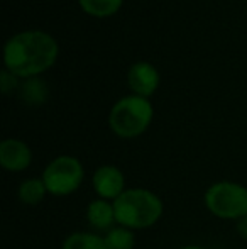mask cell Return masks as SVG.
<instances>
[{"label":"cell","mask_w":247,"mask_h":249,"mask_svg":"<svg viewBox=\"0 0 247 249\" xmlns=\"http://www.w3.org/2000/svg\"><path fill=\"white\" fill-rule=\"evenodd\" d=\"M60 46L44 31H22L14 34L3 46L5 70L17 78H34L48 71L56 63Z\"/></svg>","instance_id":"6da1fadb"},{"label":"cell","mask_w":247,"mask_h":249,"mask_svg":"<svg viewBox=\"0 0 247 249\" xmlns=\"http://www.w3.org/2000/svg\"><path fill=\"white\" fill-rule=\"evenodd\" d=\"M115 220L119 226L131 231H141L154 226L165 212L163 200L148 188H127L114 200Z\"/></svg>","instance_id":"7a4b0ae2"},{"label":"cell","mask_w":247,"mask_h":249,"mask_svg":"<svg viewBox=\"0 0 247 249\" xmlns=\"http://www.w3.org/2000/svg\"><path fill=\"white\" fill-rule=\"evenodd\" d=\"M152 117H154V108L149 99L127 95L112 105L109 114V125L117 138L134 139L148 131Z\"/></svg>","instance_id":"3957f363"},{"label":"cell","mask_w":247,"mask_h":249,"mask_svg":"<svg viewBox=\"0 0 247 249\" xmlns=\"http://www.w3.org/2000/svg\"><path fill=\"white\" fill-rule=\"evenodd\" d=\"M203 202L212 215L237 222L247 215V187L231 180L215 181L207 188Z\"/></svg>","instance_id":"277c9868"},{"label":"cell","mask_w":247,"mask_h":249,"mask_svg":"<svg viewBox=\"0 0 247 249\" xmlns=\"http://www.w3.org/2000/svg\"><path fill=\"white\" fill-rule=\"evenodd\" d=\"M41 178L49 195L68 197L82 187L83 178H85V168L78 158L61 154L46 164Z\"/></svg>","instance_id":"5b68a950"},{"label":"cell","mask_w":247,"mask_h":249,"mask_svg":"<svg viewBox=\"0 0 247 249\" xmlns=\"http://www.w3.org/2000/svg\"><path fill=\"white\" fill-rule=\"evenodd\" d=\"M92 187L99 198L109 200V202L117 200L127 190L122 170L115 164H102L97 168L92 177Z\"/></svg>","instance_id":"8992f818"},{"label":"cell","mask_w":247,"mask_h":249,"mask_svg":"<svg viewBox=\"0 0 247 249\" xmlns=\"http://www.w3.org/2000/svg\"><path fill=\"white\" fill-rule=\"evenodd\" d=\"M127 83L132 95L149 99L159 87V73L149 61H135L127 71Z\"/></svg>","instance_id":"52a82bcc"},{"label":"cell","mask_w":247,"mask_h":249,"mask_svg":"<svg viewBox=\"0 0 247 249\" xmlns=\"http://www.w3.org/2000/svg\"><path fill=\"white\" fill-rule=\"evenodd\" d=\"M33 163V151L27 142L20 139H3L0 142V164L5 171L20 173L26 171Z\"/></svg>","instance_id":"ba28073f"},{"label":"cell","mask_w":247,"mask_h":249,"mask_svg":"<svg viewBox=\"0 0 247 249\" xmlns=\"http://www.w3.org/2000/svg\"><path fill=\"white\" fill-rule=\"evenodd\" d=\"M86 220L88 226L95 231H110L115 220V209L114 202L103 198H95L86 207Z\"/></svg>","instance_id":"9c48e42d"},{"label":"cell","mask_w":247,"mask_h":249,"mask_svg":"<svg viewBox=\"0 0 247 249\" xmlns=\"http://www.w3.org/2000/svg\"><path fill=\"white\" fill-rule=\"evenodd\" d=\"M46 195H48L46 185H44L43 178H37V177L27 178L17 188V197H19L20 203H24L27 207L39 205L46 198Z\"/></svg>","instance_id":"30bf717a"},{"label":"cell","mask_w":247,"mask_h":249,"mask_svg":"<svg viewBox=\"0 0 247 249\" xmlns=\"http://www.w3.org/2000/svg\"><path fill=\"white\" fill-rule=\"evenodd\" d=\"M48 85L44 80L37 78H27L20 83L19 87V95L20 99L24 100V104L33 105V107H37V105H43L44 102L48 100Z\"/></svg>","instance_id":"8fae6325"},{"label":"cell","mask_w":247,"mask_h":249,"mask_svg":"<svg viewBox=\"0 0 247 249\" xmlns=\"http://www.w3.org/2000/svg\"><path fill=\"white\" fill-rule=\"evenodd\" d=\"M61 249H107L103 236L95 232H71L65 237Z\"/></svg>","instance_id":"7c38bea8"},{"label":"cell","mask_w":247,"mask_h":249,"mask_svg":"<svg viewBox=\"0 0 247 249\" xmlns=\"http://www.w3.org/2000/svg\"><path fill=\"white\" fill-rule=\"evenodd\" d=\"M78 3L85 14L103 19L119 12L124 0H78Z\"/></svg>","instance_id":"4fadbf2b"},{"label":"cell","mask_w":247,"mask_h":249,"mask_svg":"<svg viewBox=\"0 0 247 249\" xmlns=\"http://www.w3.org/2000/svg\"><path fill=\"white\" fill-rule=\"evenodd\" d=\"M107 249H134L135 246V234L134 231L127 227L117 226L107 231L103 236Z\"/></svg>","instance_id":"5bb4252c"},{"label":"cell","mask_w":247,"mask_h":249,"mask_svg":"<svg viewBox=\"0 0 247 249\" xmlns=\"http://www.w3.org/2000/svg\"><path fill=\"white\" fill-rule=\"evenodd\" d=\"M0 87H2L3 95H9V93L14 92L17 87H20V83L14 73H10L9 70H3V71L0 73Z\"/></svg>","instance_id":"9a60e30c"},{"label":"cell","mask_w":247,"mask_h":249,"mask_svg":"<svg viewBox=\"0 0 247 249\" xmlns=\"http://www.w3.org/2000/svg\"><path fill=\"white\" fill-rule=\"evenodd\" d=\"M235 229H237V234L242 237L244 241H247V215L242 217L241 220L235 222Z\"/></svg>","instance_id":"2e32d148"},{"label":"cell","mask_w":247,"mask_h":249,"mask_svg":"<svg viewBox=\"0 0 247 249\" xmlns=\"http://www.w3.org/2000/svg\"><path fill=\"white\" fill-rule=\"evenodd\" d=\"M180 249H205L203 246H198V244H188V246H183Z\"/></svg>","instance_id":"e0dca14e"}]
</instances>
